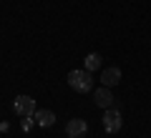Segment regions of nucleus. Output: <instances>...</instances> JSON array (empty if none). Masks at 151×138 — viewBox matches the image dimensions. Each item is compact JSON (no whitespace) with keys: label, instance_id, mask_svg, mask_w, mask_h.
<instances>
[{"label":"nucleus","instance_id":"1","mask_svg":"<svg viewBox=\"0 0 151 138\" xmlns=\"http://www.w3.org/2000/svg\"><path fill=\"white\" fill-rule=\"evenodd\" d=\"M68 85L76 90V93H88L93 90V78H91V70H70L68 73Z\"/></svg>","mask_w":151,"mask_h":138},{"label":"nucleus","instance_id":"2","mask_svg":"<svg viewBox=\"0 0 151 138\" xmlns=\"http://www.w3.org/2000/svg\"><path fill=\"white\" fill-rule=\"evenodd\" d=\"M101 121H103V131H106V133H119L121 131V123H124V121H121V113L116 111V108H106V113H103Z\"/></svg>","mask_w":151,"mask_h":138},{"label":"nucleus","instance_id":"3","mask_svg":"<svg viewBox=\"0 0 151 138\" xmlns=\"http://www.w3.org/2000/svg\"><path fill=\"white\" fill-rule=\"evenodd\" d=\"M13 111H15L20 118H25V116H33L38 108H35V101H33L30 96H18L15 101H13Z\"/></svg>","mask_w":151,"mask_h":138},{"label":"nucleus","instance_id":"4","mask_svg":"<svg viewBox=\"0 0 151 138\" xmlns=\"http://www.w3.org/2000/svg\"><path fill=\"white\" fill-rule=\"evenodd\" d=\"M88 133V123L83 121V118H73V121H68V126H65V136L68 138H83Z\"/></svg>","mask_w":151,"mask_h":138},{"label":"nucleus","instance_id":"5","mask_svg":"<svg viewBox=\"0 0 151 138\" xmlns=\"http://www.w3.org/2000/svg\"><path fill=\"white\" fill-rule=\"evenodd\" d=\"M93 101H96V106L98 108H111L113 106V93H111V88H106V85H101V88H96L93 90Z\"/></svg>","mask_w":151,"mask_h":138},{"label":"nucleus","instance_id":"6","mask_svg":"<svg viewBox=\"0 0 151 138\" xmlns=\"http://www.w3.org/2000/svg\"><path fill=\"white\" fill-rule=\"evenodd\" d=\"M121 83V68H106L101 73V85H106V88H113V85H119Z\"/></svg>","mask_w":151,"mask_h":138},{"label":"nucleus","instance_id":"7","mask_svg":"<svg viewBox=\"0 0 151 138\" xmlns=\"http://www.w3.org/2000/svg\"><path fill=\"white\" fill-rule=\"evenodd\" d=\"M33 118H35L38 126H43V128H50L55 123V113L53 111H35V113H33Z\"/></svg>","mask_w":151,"mask_h":138},{"label":"nucleus","instance_id":"8","mask_svg":"<svg viewBox=\"0 0 151 138\" xmlns=\"http://www.w3.org/2000/svg\"><path fill=\"white\" fill-rule=\"evenodd\" d=\"M101 53H88L86 55V70H98L101 68Z\"/></svg>","mask_w":151,"mask_h":138},{"label":"nucleus","instance_id":"9","mask_svg":"<svg viewBox=\"0 0 151 138\" xmlns=\"http://www.w3.org/2000/svg\"><path fill=\"white\" fill-rule=\"evenodd\" d=\"M20 128H23V131H30V128H33V116H25V118H23V121H20Z\"/></svg>","mask_w":151,"mask_h":138}]
</instances>
